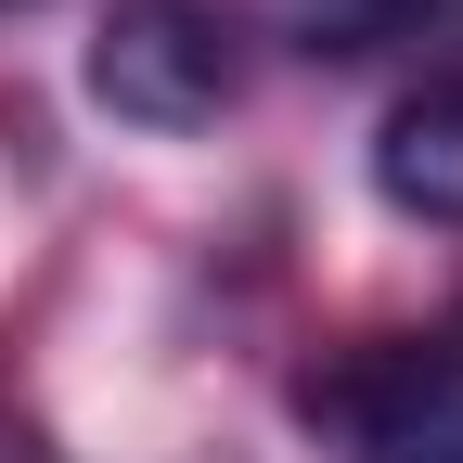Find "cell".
Instances as JSON below:
<instances>
[{
	"label": "cell",
	"mask_w": 463,
	"mask_h": 463,
	"mask_svg": "<svg viewBox=\"0 0 463 463\" xmlns=\"http://www.w3.org/2000/svg\"><path fill=\"white\" fill-rule=\"evenodd\" d=\"M309 438L335 463H463V309L309 373Z\"/></svg>",
	"instance_id": "6da1fadb"
},
{
	"label": "cell",
	"mask_w": 463,
	"mask_h": 463,
	"mask_svg": "<svg viewBox=\"0 0 463 463\" xmlns=\"http://www.w3.org/2000/svg\"><path fill=\"white\" fill-rule=\"evenodd\" d=\"M258 52L219 0H116L90 39V103L129 116V129H219L245 103Z\"/></svg>",
	"instance_id": "7a4b0ae2"
},
{
	"label": "cell",
	"mask_w": 463,
	"mask_h": 463,
	"mask_svg": "<svg viewBox=\"0 0 463 463\" xmlns=\"http://www.w3.org/2000/svg\"><path fill=\"white\" fill-rule=\"evenodd\" d=\"M373 194L425 232H463V78H425L373 142Z\"/></svg>",
	"instance_id": "3957f363"
},
{
	"label": "cell",
	"mask_w": 463,
	"mask_h": 463,
	"mask_svg": "<svg viewBox=\"0 0 463 463\" xmlns=\"http://www.w3.org/2000/svg\"><path fill=\"white\" fill-rule=\"evenodd\" d=\"M309 52H399V39H438L463 26V0H283Z\"/></svg>",
	"instance_id": "277c9868"
},
{
	"label": "cell",
	"mask_w": 463,
	"mask_h": 463,
	"mask_svg": "<svg viewBox=\"0 0 463 463\" xmlns=\"http://www.w3.org/2000/svg\"><path fill=\"white\" fill-rule=\"evenodd\" d=\"M0 463H52V450H39V438H14V425H0Z\"/></svg>",
	"instance_id": "5b68a950"
}]
</instances>
